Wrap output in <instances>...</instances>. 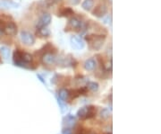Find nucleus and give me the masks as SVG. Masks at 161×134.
Listing matches in <instances>:
<instances>
[{"mask_svg": "<svg viewBox=\"0 0 161 134\" xmlns=\"http://www.w3.org/2000/svg\"><path fill=\"white\" fill-rule=\"evenodd\" d=\"M93 5H94L93 0H84L82 3V8L86 11H90L93 7Z\"/></svg>", "mask_w": 161, "mask_h": 134, "instance_id": "obj_16", "label": "nucleus"}, {"mask_svg": "<svg viewBox=\"0 0 161 134\" xmlns=\"http://www.w3.org/2000/svg\"><path fill=\"white\" fill-rule=\"evenodd\" d=\"M97 114V108L93 105H90L87 106V113H86V120L88 119H92L96 116Z\"/></svg>", "mask_w": 161, "mask_h": 134, "instance_id": "obj_11", "label": "nucleus"}, {"mask_svg": "<svg viewBox=\"0 0 161 134\" xmlns=\"http://www.w3.org/2000/svg\"><path fill=\"white\" fill-rule=\"evenodd\" d=\"M32 61V56L30 53L23 52V67H26V65L30 64Z\"/></svg>", "mask_w": 161, "mask_h": 134, "instance_id": "obj_14", "label": "nucleus"}, {"mask_svg": "<svg viewBox=\"0 0 161 134\" xmlns=\"http://www.w3.org/2000/svg\"><path fill=\"white\" fill-rule=\"evenodd\" d=\"M0 63H1V59H0Z\"/></svg>", "mask_w": 161, "mask_h": 134, "instance_id": "obj_28", "label": "nucleus"}, {"mask_svg": "<svg viewBox=\"0 0 161 134\" xmlns=\"http://www.w3.org/2000/svg\"><path fill=\"white\" fill-rule=\"evenodd\" d=\"M74 122H75V118L72 115V114H67V115H66L63 120V123L65 124L67 127L73 125Z\"/></svg>", "mask_w": 161, "mask_h": 134, "instance_id": "obj_13", "label": "nucleus"}, {"mask_svg": "<svg viewBox=\"0 0 161 134\" xmlns=\"http://www.w3.org/2000/svg\"><path fill=\"white\" fill-rule=\"evenodd\" d=\"M99 85L96 82H89L87 85V88L92 92H97L99 90Z\"/></svg>", "mask_w": 161, "mask_h": 134, "instance_id": "obj_20", "label": "nucleus"}, {"mask_svg": "<svg viewBox=\"0 0 161 134\" xmlns=\"http://www.w3.org/2000/svg\"><path fill=\"white\" fill-rule=\"evenodd\" d=\"M107 12H108V7L105 5H99L95 7L92 14L93 15H95L97 17H103L107 14Z\"/></svg>", "mask_w": 161, "mask_h": 134, "instance_id": "obj_6", "label": "nucleus"}, {"mask_svg": "<svg viewBox=\"0 0 161 134\" xmlns=\"http://www.w3.org/2000/svg\"><path fill=\"white\" fill-rule=\"evenodd\" d=\"M3 32L9 36H14L17 33V26L13 22H8L5 24L3 28Z\"/></svg>", "mask_w": 161, "mask_h": 134, "instance_id": "obj_3", "label": "nucleus"}, {"mask_svg": "<svg viewBox=\"0 0 161 134\" xmlns=\"http://www.w3.org/2000/svg\"><path fill=\"white\" fill-rule=\"evenodd\" d=\"M80 1H81V0H69V2L72 5H73V6H77L80 3Z\"/></svg>", "mask_w": 161, "mask_h": 134, "instance_id": "obj_26", "label": "nucleus"}, {"mask_svg": "<svg viewBox=\"0 0 161 134\" xmlns=\"http://www.w3.org/2000/svg\"><path fill=\"white\" fill-rule=\"evenodd\" d=\"M37 34L40 37H49L50 35V31L46 26L40 27L37 30Z\"/></svg>", "mask_w": 161, "mask_h": 134, "instance_id": "obj_12", "label": "nucleus"}, {"mask_svg": "<svg viewBox=\"0 0 161 134\" xmlns=\"http://www.w3.org/2000/svg\"><path fill=\"white\" fill-rule=\"evenodd\" d=\"M96 67H97V61L94 59H92V58L88 59L84 63V68H85V69L88 70V71L94 70L96 69Z\"/></svg>", "mask_w": 161, "mask_h": 134, "instance_id": "obj_10", "label": "nucleus"}, {"mask_svg": "<svg viewBox=\"0 0 161 134\" xmlns=\"http://www.w3.org/2000/svg\"><path fill=\"white\" fill-rule=\"evenodd\" d=\"M86 113H87V106L82 107L77 112V117L81 120H86Z\"/></svg>", "mask_w": 161, "mask_h": 134, "instance_id": "obj_18", "label": "nucleus"}, {"mask_svg": "<svg viewBox=\"0 0 161 134\" xmlns=\"http://www.w3.org/2000/svg\"><path fill=\"white\" fill-rule=\"evenodd\" d=\"M42 62L47 65L55 64L56 62V57L50 52H47L42 56Z\"/></svg>", "mask_w": 161, "mask_h": 134, "instance_id": "obj_7", "label": "nucleus"}, {"mask_svg": "<svg viewBox=\"0 0 161 134\" xmlns=\"http://www.w3.org/2000/svg\"><path fill=\"white\" fill-rule=\"evenodd\" d=\"M81 95V93H80V90L79 89H74V90H71L69 91V97L71 99H75L77 98L78 97Z\"/></svg>", "mask_w": 161, "mask_h": 134, "instance_id": "obj_22", "label": "nucleus"}, {"mask_svg": "<svg viewBox=\"0 0 161 134\" xmlns=\"http://www.w3.org/2000/svg\"><path fill=\"white\" fill-rule=\"evenodd\" d=\"M0 6H3L6 8L9 7H17L18 5L12 2V1H9V0H0Z\"/></svg>", "mask_w": 161, "mask_h": 134, "instance_id": "obj_17", "label": "nucleus"}, {"mask_svg": "<svg viewBox=\"0 0 161 134\" xmlns=\"http://www.w3.org/2000/svg\"><path fill=\"white\" fill-rule=\"evenodd\" d=\"M21 41L27 46H32L35 43V37L29 32L23 31L21 33Z\"/></svg>", "mask_w": 161, "mask_h": 134, "instance_id": "obj_2", "label": "nucleus"}, {"mask_svg": "<svg viewBox=\"0 0 161 134\" xmlns=\"http://www.w3.org/2000/svg\"><path fill=\"white\" fill-rule=\"evenodd\" d=\"M86 41L90 44V47L94 51L100 50L105 41V36L104 35H88L86 37Z\"/></svg>", "mask_w": 161, "mask_h": 134, "instance_id": "obj_1", "label": "nucleus"}, {"mask_svg": "<svg viewBox=\"0 0 161 134\" xmlns=\"http://www.w3.org/2000/svg\"><path fill=\"white\" fill-rule=\"evenodd\" d=\"M58 97H59V99L62 100V101H66L69 97V91L66 90V89H61L59 92H58Z\"/></svg>", "mask_w": 161, "mask_h": 134, "instance_id": "obj_15", "label": "nucleus"}, {"mask_svg": "<svg viewBox=\"0 0 161 134\" xmlns=\"http://www.w3.org/2000/svg\"><path fill=\"white\" fill-rule=\"evenodd\" d=\"M73 134H86V131H85L84 129H82V128H81V127H79L76 130H74Z\"/></svg>", "mask_w": 161, "mask_h": 134, "instance_id": "obj_24", "label": "nucleus"}, {"mask_svg": "<svg viewBox=\"0 0 161 134\" xmlns=\"http://www.w3.org/2000/svg\"><path fill=\"white\" fill-rule=\"evenodd\" d=\"M68 24L72 29H74V30H80V29H82V21L79 20V19L76 18V17H73V18L70 19Z\"/></svg>", "mask_w": 161, "mask_h": 134, "instance_id": "obj_9", "label": "nucleus"}, {"mask_svg": "<svg viewBox=\"0 0 161 134\" xmlns=\"http://www.w3.org/2000/svg\"><path fill=\"white\" fill-rule=\"evenodd\" d=\"M0 53H1L2 57L5 60H8L9 57H10V51L7 47H1L0 49Z\"/></svg>", "mask_w": 161, "mask_h": 134, "instance_id": "obj_19", "label": "nucleus"}, {"mask_svg": "<svg viewBox=\"0 0 161 134\" xmlns=\"http://www.w3.org/2000/svg\"><path fill=\"white\" fill-rule=\"evenodd\" d=\"M94 134H95V133H94Z\"/></svg>", "mask_w": 161, "mask_h": 134, "instance_id": "obj_29", "label": "nucleus"}, {"mask_svg": "<svg viewBox=\"0 0 161 134\" xmlns=\"http://www.w3.org/2000/svg\"><path fill=\"white\" fill-rule=\"evenodd\" d=\"M106 134H112L111 132H108V133H106Z\"/></svg>", "mask_w": 161, "mask_h": 134, "instance_id": "obj_27", "label": "nucleus"}, {"mask_svg": "<svg viewBox=\"0 0 161 134\" xmlns=\"http://www.w3.org/2000/svg\"><path fill=\"white\" fill-rule=\"evenodd\" d=\"M71 45L75 50H82L85 47V43L82 38L78 36H72L71 37Z\"/></svg>", "mask_w": 161, "mask_h": 134, "instance_id": "obj_4", "label": "nucleus"}, {"mask_svg": "<svg viewBox=\"0 0 161 134\" xmlns=\"http://www.w3.org/2000/svg\"><path fill=\"white\" fill-rule=\"evenodd\" d=\"M73 14V11L70 7H65L64 9H63V10L61 11V15L63 16H69Z\"/></svg>", "mask_w": 161, "mask_h": 134, "instance_id": "obj_23", "label": "nucleus"}, {"mask_svg": "<svg viewBox=\"0 0 161 134\" xmlns=\"http://www.w3.org/2000/svg\"><path fill=\"white\" fill-rule=\"evenodd\" d=\"M110 117V111L107 108H104L100 112V118L103 120H107Z\"/></svg>", "mask_w": 161, "mask_h": 134, "instance_id": "obj_21", "label": "nucleus"}, {"mask_svg": "<svg viewBox=\"0 0 161 134\" xmlns=\"http://www.w3.org/2000/svg\"><path fill=\"white\" fill-rule=\"evenodd\" d=\"M62 134H73V130L70 127H65L62 130Z\"/></svg>", "mask_w": 161, "mask_h": 134, "instance_id": "obj_25", "label": "nucleus"}, {"mask_svg": "<svg viewBox=\"0 0 161 134\" xmlns=\"http://www.w3.org/2000/svg\"><path fill=\"white\" fill-rule=\"evenodd\" d=\"M23 51H20V50H15L14 52V62L15 64V66L18 67H23Z\"/></svg>", "mask_w": 161, "mask_h": 134, "instance_id": "obj_5", "label": "nucleus"}, {"mask_svg": "<svg viewBox=\"0 0 161 134\" xmlns=\"http://www.w3.org/2000/svg\"><path fill=\"white\" fill-rule=\"evenodd\" d=\"M51 22V15L49 14H44L39 21V24L37 25V28L40 27H43V26H47L49 25Z\"/></svg>", "mask_w": 161, "mask_h": 134, "instance_id": "obj_8", "label": "nucleus"}]
</instances>
